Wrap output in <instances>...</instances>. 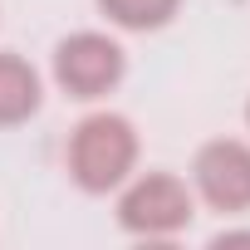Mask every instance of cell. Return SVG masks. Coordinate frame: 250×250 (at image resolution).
I'll list each match as a JSON object with an SVG mask.
<instances>
[{
	"label": "cell",
	"instance_id": "obj_1",
	"mask_svg": "<svg viewBox=\"0 0 250 250\" xmlns=\"http://www.w3.org/2000/svg\"><path fill=\"white\" fill-rule=\"evenodd\" d=\"M138 128H133V118H123V113H88L79 128L69 133V177L79 191L88 196H108L118 191L123 182H128L138 172Z\"/></svg>",
	"mask_w": 250,
	"mask_h": 250
},
{
	"label": "cell",
	"instance_id": "obj_2",
	"mask_svg": "<svg viewBox=\"0 0 250 250\" xmlns=\"http://www.w3.org/2000/svg\"><path fill=\"white\" fill-rule=\"evenodd\" d=\"M118 226L128 235H143V240H167V235H182L191 221H196V191L172 177V172H143V177H128L118 187Z\"/></svg>",
	"mask_w": 250,
	"mask_h": 250
},
{
	"label": "cell",
	"instance_id": "obj_3",
	"mask_svg": "<svg viewBox=\"0 0 250 250\" xmlns=\"http://www.w3.org/2000/svg\"><path fill=\"white\" fill-rule=\"evenodd\" d=\"M123 74H128V54L113 35L79 30L54 44V83H59V93H69L79 103L108 98L123 83Z\"/></svg>",
	"mask_w": 250,
	"mask_h": 250
},
{
	"label": "cell",
	"instance_id": "obj_4",
	"mask_svg": "<svg viewBox=\"0 0 250 250\" xmlns=\"http://www.w3.org/2000/svg\"><path fill=\"white\" fill-rule=\"evenodd\" d=\"M191 191L221 216H245L250 211V143L240 138L201 143L191 162Z\"/></svg>",
	"mask_w": 250,
	"mask_h": 250
},
{
	"label": "cell",
	"instance_id": "obj_5",
	"mask_svg": "<svg viewBox=\"0 0 250 250\" xmlns=\"http://www.w3.org/2000/svg\"><path fill=\"white\" fill-rule=\"evenodd\" d=\"M44 103V83L35 74L30 59L0 49V128H20V123H30Z\"/></svg>",
	"mask_w": 250,
	"mask_h": 250
},
{
	"label": "cell",
	"instance_id": "obj_6",
	"mask_svg": "<svg viewBox=\"0 0 250 250\" xmlns=\"http://www.w3.org/2000/svg\"><path fill=\"white\" fill-rule=\"evenodd\" d=\"M98 10L108 25L118 30H133V35H147V30H167L182 10V0H98Z\"/></svg>",
	"mask_w": 250,
	"mask_h": 250
},
{
	"label": "cell",
	"instance_id": "obj_7",
	"mask_svg": "<svg viewBox=\"0 0 250 250\" xmlns=\"http://www.w3.org/2000/svg\"><path fill=\"white\" fill-rule=\"evenodd\" d=\"M211 245H250V230H216Z\"/></svg>",
	"mask_w": 250,
	"mask_h": 250
},
{
	"label": "cell",
	"instance_id": "obj_8",
	"mask_svg": "<svg viewBox=\"0 0 250 250\" xmlns=\"http://www.w3.org/2000/svg\"><path fill=\"white\" fill-rule=\"evenodd\" d=\"M245 123H250V103H245Z\"/></svg>",
	"mask_w": 250,
	"mask_h": 250
}]
</instances>
